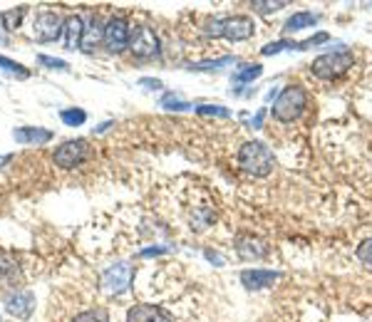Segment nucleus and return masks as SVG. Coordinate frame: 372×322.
<instances>
[{
    "label": "nucleus",
    "mask_w": 372,
    "mask_h": 322,
    "mask_svg": "<svg viewBox=\"0 0 372 322\" xmlns=\"http://www.w3.org/2000/svg\"><path fill=\"white\" fill-rule=\"evenodd\" d=\"M204 32L208 37H226L231 43H244L256 35V23L248 15H219L206 20Z\"/></svg>",
    "instance_id": "nucleus-1"
},
{
    "label": "nucleus",
    "mask_w": 372,
    "mask_h": 322,
    "mask_svg": "<svg viewBox=\"0 0 372 322\" xmlns=\"http://www.w3.org/2000/svg\"><path fill=\"white\" fill-rule=\"evenodd\" d=\"M305 107H308V92H305L300 85H288L286 90L278 94V99L273 102L271 114H273L275 122L291 124L303 114Z\"/></svg>",
    "instance_id": "nucleus-2"
},
{
    "label": "nucleus",
    "mask_w": 372,
    "mask_h": 322,
    "mask_svg": "<svg viewBox=\"0 0 372 322\" xmlns=\"http://www.w3.org/2000/svg\"><path fill=\"white\" fill-rule=\"evenodd\" d=\"M236 159L238 166L244 171H248V174H253V177H266L275 166L273 152L263 141H248V144H244L238 149Z\"/></svg>",
    "instance_id": "nucleus-3"
},
{
    "label": "nucleus",
    "mask_w": 372,
    "mask_h": 322,
    "mask_svg": "<svg viewBox=\"0 0 372 322\" xmlns=\"http://www.w3.org/2000/svg\"><path fill=\"white\" fill-rule=\"evenodd\" d=\"M132 280H135V268L129 263H112L99 275V290L110 298H119L132 288Z\"/></svg>",
    "instance_id": "nucleus-4"
},
{
    "label": "nucleus",
    "mask_w": 372,
    "mask_h": 322,
    "mask_svg": "<svg viewBox=\"0 0 372 322\" xmlns=\"http://www.w3.org/2000/svg\"><path fill=\"white\" fill-rule=\"evenodd\" d=\"M65 30V18L55 10H40L30 23V37L37 43H55Z\"/></svg>",
    "instance_id": "nucleus-5"
},
{
    "label": "nucleus",
    "mask_w": 372,
    "mask_h": 322,
    "mask_svg": "<svg viewBox=\"0 0 372 322\" xmlns=\"http://www.w3.org/2000/svg\"><path fill=\"white\" fill-rule=\"evenodd\" d=\"M355 57L353 52H333V55H320L317 60H313L311 72L320 79H337L340 74H345L353 67Z\"/></svg>",
    "instance_id": "nucleus-6"
},
{
    "label": "nucleus",
    "mask_w": 372,
    "mask_h": 322,
    "mask_svg": "<svg viewBox=\"0 0 372 322\" xmlns=\"http://www.w3.org/2000/svg\"><path fill=\"white\" fill-rule=\"evenodd\" d=\"M90 152L92 149L85 139H72L57 146L55 154H52V161L60 169H75V166L85 164L87 159H90Z\"/></svg>",
    "instance_id": "nucleus-7"
},
{
    "label": "nucleus",
    "mask_w": 372,
    "mask_h": 322,
    "mask_svg": "<svg viewBox=\"0 0 372 322\" xmlns=\"http://www.w3.org/2000/svg\"><path fill=\"white\" fill-rule=\"evenodd\" d=\"M129 50L132 55L139 57V60H152V57H159V40L154 35V30L149 25H137L132 28V37H129Z\"/></svg>",
    "instance_id": "nucleus-8"
},
{
    "label": "nucleus",
    "mask_w": 372,
    "mask_h": 322,
    "mask_svg": "<svg viewBox=\"0 0 372 322\" xmlns=\"http://www.w3.org/2000/svg\"><path fill=\"white\" fill-rule=\"evenodd\" d=\"M129 37H132V28L122 15H112L104 23V45L110 52H122L129 48Z\"/></svg>",
    "instance_id": "nucleus-9"
},
{
    "label": "nucleus",
    "mask_w": 372,
    "mask_h": 322,
    "mask_svg": "<svg viewBox=\"0 0 372 322\" xmlns=\"http://www.w3.org/2000/svg\"><path fill=\"white\" fill-rule=\"evenodd\" d=\"M124 322H179L174 312H169L161 305L154 303H137L129 305L124 312Z\"/></svg>",
    "instance_id": "nucleus-10"
},
{
    "label": "nucleus",
    "mask_w": 372,
    "mask_h": 322,
    "mask_svg": "<svg viewBox=\"0 0 372 322\" xmlns=\"http://www.w3.org/2000/svg\"><path fill=\"white\" fill-rule=\"evenodd\" d=\"M25 275L23 268L18 265V261H12L10 256L0 253V292H15L23 290Z\"/></svg>",
    "instance_id": "nucleus-11"
},
{
    "label": "nucleus",
    "mask_w": 372,
    "mask_h": 322,
    "mask_svg": "<svg viewBox=\"0 0 372 322\" xmlns=\"http://www.w3.org/2000/svg\"><path fill=\"white\" fill-rule=\"evenodd\" d=\"M6 310L18 320H28L35 310V295L30 290H15L6 295Z\"/></svg>",
    "instance_id": "nucleus-12"
},
{
    "label": "nucleus",
    "mask_w": 372,
    "mask_h": 322,
    "mask_svg": "<svg viewBox=\"0 0 372 322\" xmlns=\"http://www.w3.org/2000/svg\"><path fill=\"white\" fill-rule=\"evenodd\" d=\"M12 139L18 144H30V146H45L55 139V132H50L45 127H18L12 132Z\"/></svg>",
    "instance_id": "nucleus-13"
},
{
    "label": "nucleus",
    "mask_w": 372,
    "mask_h": 322,
    "mask_svg": "<svg viewBox=\"0 0 372 322\" xmlns=\"http://www.w3.org/2000/svg\"><path fill=\"white\" fill-rule=\"evenodd\" d=\"M99 43H104V23L97 15H92L85 23V32H82V45H79V50L95 52V50L99 48Z\"/></svg>",
    "instance_id": "nucleus-14"
},
{
    "label": "nucleus",
    "mask_w": 372,
    "mask_h": 322,
    "mask_svg": "<svg viewBox=\"0 0 372 322\" xmlns=\"http://www.w3.org/2000/svg\"><path fill=\"white\" fill-rule=\"evenodd\" d=\"M82 32H85V20L79 15H70L65 18V30H62V43H65V50H77L82 45Z\"/></svg>",
    "instance_id": "nucleus-15"
},
{
    "label": "nucleus",
    "mask_w": 372,
    "mask_h": 322,
    "mask_svg": "<svg viewBox=\"0 0 372 322\" xmlns=\"http://www.w3.org/2000/svg\"><path fill=\"white\" fill-rule=\"evenodd\" d=\"M281 278L278 273H273V270H244L241 273V283H244L248 290H261V288H271L275 283V280Z\"/></svg>",
    "instance_id": "nucleus-16"
},
{
    "label": "nucleus",
    "mask_w": 372,
    "mask_h": 322,
    "mask_svg": "<svg viewBox=\"0 0 372 322\" xmlns=\"http://www.w3.org/2000/svg\"><path fill=\"white\" fill-rule=\"evenodd\" d=\"M315 23H317V15H313V12H308V10H300V12H293V15L286 20L283 32H286V35L300 32V30H305V28H313Z\"/></svg>",
    "instance_id": "nucleus-17"
},
{
    "label": "nucleus",
    "mask_w": 372,
    "mask_h": 322,
    "mask_svg": "<svg viewBox=\"0 0 372 322\" xmlns=\"http://www.w3.org/2000/svg\"><path fill=\"white\" fill-rule=\"evenodd\" d=\"M0 70H3V72H8V74H12V77H18V79L30 77V70H25V65L10 60V57H6V55H0Z\"/></svg>",
    "instance_id": "nucleus-18"
},
{
    "label": "nucleus",
    "mask_w": 372,
    "mask_h": 322,
    "mask_svg": "<svg viewBox=\"0 0 372 322\" xmlns=\"http://www.w3.org/2000/svg\"><path fill=\"white\" fill-rule=\"evenodd\" d=\"M72 322H110V317L104 308H87V310H79Z\"/></svg>",
    "instance_id": "nucleus-19"
},
{
    "label": "nucleus",
    "mask_w": 372,
    "mask_h": 322,
    "mask_svg": "<svg viewBox=\"0 0 372 322\" xmlns=\"http://www.w3.org/2000/svg\"><path fill=\"white\" fill-rule=\"evenodd\" d=\"M263 74V67L261 65H244L238 72H233V82L236 85H244V82H253L256 77Z\"/></svg>",
    "instance_id": "nucleus-20"
},
{
    "label": "nucleus",
    "mask_w": 372,
    "mask_h": 322,
    "mask_svg": "<svg viewBox=\"0 0 372 322\" xmlns=\"http://www.w3.org/2000/svg\"><path fill=\"white\" fill-rule=\"evenodd\" d=\"M60 119L68 127H82L87 122V112L85 110H77V107H70V110H62L60 112Z\"/></svg>",
    "instance_id": "nucleus-21"
},
{
    "label": "nucleus",
    "mask_w": 372,
    "mask_h": 322,
    "mask_svg": "<svg viewBox=\"0 0 372 322\" xmlns=\"http://www.w3.org/2000/svg\"><path fill=\"white\" fill-rule=\"evenodd\" d=\"M25 8H18V10H8V12H0V25H3V30H15L20 25V20H23L25 15Z\"/></svg>",
    "instance_id": "nucleus-22"
},
{
    "label": "nucleus",
    "mask_w": 372,
    "mask_h": 322,
    "mask_svg": "<svg viewBox=\"0 0 372 322\" xmlns=\"http://www.w3.org/2000/svg\"><path fill=\"white\" fill-rule=\"evenodd\" d=\"M161 107L164 110H174V112H184V110H189L191 104L189 102H184V99H179V94H174V92H166L164 97H161Z\"/></svg>",
    "instance_id": "nucleus-23"
},
{
    "label": "nucleus",
    "mask_w": 372,
    "mask_h": 322,
    "mask_svg": "<svg viewBox=\"0 0 372 322\" xmlns=\"http://www.w3.org/2000/svg\"><path fill=\"white\" fill-rule=\"evenodd\" d=\"M37 62L48 70H55V72H68L70 65L65 60H57V57H50V55H37Z\"/></svg>",
    "instance_id": "nucleus-24"
},
{
    "label": "nucleus",
    "mask_w": 372,
    "mask_h": 322,
    "mask_svg": "<svg viewBox=\"0 0 372 322\" xmlns=\"http://www.w3.org/2000/svg\"><path fill=\"white\" fill-rule=\"evenodd\" d=\"M233 65V57H219V60L208 62H191V70H219V67Z\"/></svg>",
    "instance_id": "nucleus-25"
},
{
    "label": "nucleus",
    "mask_w": 372,
    "mask_h": 322,
    "mask_svg": "<svg viewBox=\"0 0 372 322\" xmlns=\"http://www.w3.org/2000/svg\"><path fill=\"white\" fill-rule=\"evenodd\" d=\"M355 256H358V261H360L362 265L372 268V238H370V241H365L362 245H358Z\"/></svg>",
    "instance_id": "nucleus-26"
},
{
    "label": "nucleus",
    "mask_w": 372,
    "mask_h": 322,
    "mask_svg": "<svg viewBox=\"0 0 372 322\" xmlns=\"http://www.w3.org/2000/svg\"><path fill=\"white\" fill-rule=\"evenodd\" d=\"M199 114H214V117H231V112L226 110V107H219V104H202L199 107Z\"/></svg>",
    "instance_id": "nucleus-27"
},
{
    "label": "nucleus",
    "mask_w": 372,
    "mask_h": 322,
    "mask_svg": "<svg viewBox=\"0 0 372 322\" xmlns=\"http://www.w3.org/2000/svg\"><path fill=\"white\" fill-rule=\"evenodd\" d=\"M286 48H298L295 43H288V40H278V43H271L266 45V48L261 50V55H275V52H281V50Z\"/></svg>",
    "instance_id": "nucleus-28"
},
{
    "label": "nucleus",
    "mask_w": 372,
    "mask_h": 322,
    "mask_svg": "<svg viewBox=\"0 0 372 322\" xmlns=\"http://www.w3.org/2000/svg\"><path fill=\"white\" fill-rule=\"evenodd\" d=\"M288 3H283V0H275V3H253V10L256 12H275V10H281V8H286Z\"/></svg>",
    "instance_id": "nucleus-29"
},
{
    "label": "nucleus",
    "mask_w": 372,
    "mask_h": 322,
    "mask_svg": "<svg viewBox=\"0 0 372 322\" xmlns=\"http://www.w3.org/2000/svg\"><path fill=\"white\" fill-rule=\"evenodd\" d=\"M263 119H266V110H258L256 117L251 119V127H253V129H261V127H263Z\"/></svg>",
    "instance_id": "nucleus-30"
},
{
    "label": "nucleus",
    "mask_w": 372,
    "mask_h": 322,
    "mask_svg": "<svg viewBox=\"0 0 372 322\" xmlns=\"http://www.w3.org/2000/svg\"><path fill=\"white\" fill-rule=\"evenodd\" d=\"M139 85L149 87V90H159V87H161V82H159V79H152V77H141Z\"/></svg>",
    "instance_id": "nucleus-31"
},
{
    "label": "nucleus",
    "mask_w": 372,
    "mask_h": 322,
    "mask_svg": "<svg viewBox=\"0 0 372 322\" xmlns=\"http://www.w3.org/2000/svg\"><path fill=\"white\" fill-rule=\"evenodd\" d=\"M206 258L211 263H216V265H224V258L219 256V253H216V250H206Z\"/></svg>",
    "instance_id": "nucleus-32"
},
{
    "label": "nucleus",
    "mask_w": 372,
    "mask_h": 322,
    "mask_svg": "<svg viewBox=\"0 0 372 322\" xmlns=\"http://www.w3.org/2000/svg\"><path fill=\"white\" fill-rule=\"evenodd\" d=\"M12 161V154H6V157H0V166L3 164H10Z\"/></svg>",
    "instance_id": "nucleus-33"
}]
</instances>
